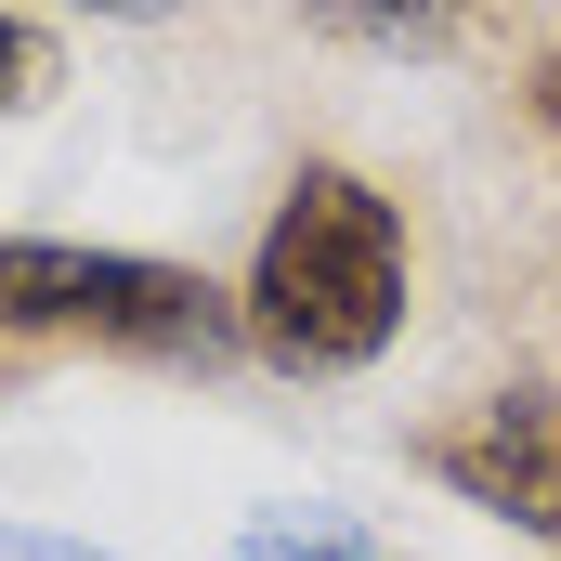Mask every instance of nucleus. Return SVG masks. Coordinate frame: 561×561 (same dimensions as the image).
Here are the masks:
<instances>
[{
	"mask_svg": "<svg viewBox=\"0 0 561 561\" xmlns=\"http://www.w3.org/2000/svg\"><path fill=\"white\" fill-rule=\"evenodd\" d=\"M287 561H353V549H287Z\"/></svg>",
	"mask_w": 561,
	"mask_h": 561,
	"instance_id": "1a4fd4ad",
	"label": "nucleus"
},
{
	"mask_svg": "<svg viewBox=\"0 0 561 561\" xmlns=\"http://www.w3.org/2000/svg\"><path fill=\"white\" fill-rule=\"evenodd\" d=\"M523 118H536V144H561V39L523 66Z\"/></svg>",
	"mask_w": 561,
	"mask_h": 561,
	"instance_id": "423d86ee",
	"label": "nucleus"
},
{
	"mask_svg": "<svg viewBox=\"0 0 561 561\" xmlns=\"http://www.w3.org/2000/svg\"><path fill=\"white\" fill-rule=\"evenodd\" d=\"M431 470L470 483L483 510H523L561 536V419L549 405H483L470 431H431Z\"/></svg>",
	"mask_w": 561,
	"mask_h": 561,
	"instance_id": "7ed1b4c3",
	"label": "nucleus"
},
{
	"mask_svg": "<svg viewBox=\"0 0 561 561\" xmlns=\"http://www.w3.org/2000/svg\"><path fill=\"white\" fill-rule=\"evenodd\" d=\"M236 313H249V353H262V366H300V379L379 366L392 327H405V209H392L366 170H327V157H313L275 196L262 249H249Z\"/></svg>",
	"mask_w": 561,
	"mask_h": 561,
	"instance_id": "f257e3e1",
	"label": "nucleus"
},
{
	"mask_svg": "<svg viewBox=\"0 0 561 561\" xmlns=\"http://www.w3.org/2000/svg\"><path fill=\"white\" fill-rule=\"evenodd\" d=\"M0 340H92V353H131V366H222V353H249V313L196 262L0 236Z\"/></svg>",
	"mask_w": 561,
	"mask_h": 561,
	"instance_id": "f03ea898",
	"label": "nucleus"
},
{
	"mask_svg": "<svg viewBox=\"0 0 561 561\" xmlns=\"http://www.w3.org/2000/svg\"><path fill=\"white\" fill-rule=\"evenodd\" d=\"M39 79H53V53L26 39V13H0V105H26Z\"/></svg>",
	"mask_w": 561,
	"mask_h": 561,
	"instance_id": "39448f33",
	"label": "nucleus"
},
{
	"mask_svg": "<svg viewBox=\"0 0 561 561\" xmlns=\"http://www.w3.org/2000/svg\"><path fill=\"white\" fill-rule=\"evenodd\" d=\"M0 561H105V549H79V536H39V523H0Z\"/></svg>",
	"mask_w": 561,
	"mask_h": 561,
	"instance_id": "0eeeda50",
	"label": "nucleus"
},
{
	"mask_svg": "<svg viewBox=\"0 0 561 561\" xmlns=\"http://www.w3.org/2000/svg\"><path fill=\"white\" fill-rule=\"evenodd\" d=\"M313 39H353V53H444L470 26V0H300Z\"/></svg>",
	"mask_w": 561,
	"mask_h": 561,
	"instance_id": "20e7f679",
	"label": "nucleus"
},
{
	"mask_svg": "<svg viewBox=\"0 0 561 561\" xmlns=\"http://www.w3.org/2000/svg\"><path fill=\"white\" fill-rule=\"evenodd\" d=\"M66 13H170V0H66Z\"/></svg>",
	"mask_w": 561,
	"mask_h": 561,
	"instance_id": "6e6552de",
	"label": "nucleus"
}]
</instances>
